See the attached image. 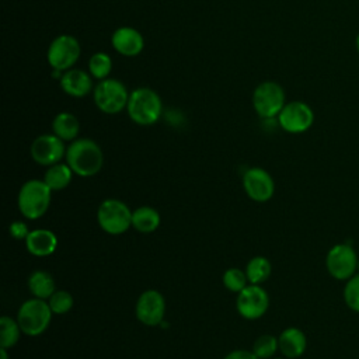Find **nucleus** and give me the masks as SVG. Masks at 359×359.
<instances>
[{
    "instance_id": "obj_10",
    "label": "nucleus",
    "mask_w": 359,
    "mask_h": 359,
    "mask_svg": "<svg viewBox=\"0 0 359 359\" xmlns=\"http://www.w3.org/2000/svg\"><path fill=\"white\" fill-rule=\"evenodd\" d=\"M269 307V296L259 285L248 283L240 293H237L236 309L245 320H257L262 317Z\"/></svg>"
},
{
    "instance_id": "obj_31",
    "label": "nucleus",
    "mask_w": 359,
    "mask_h": 359,
    "mask_svg": "<svg viewBox=\"0 0 359 359\" xmlns=\"http://www.w3.org/2000/svg\"><path fill=\"white\" fill-rule=\"evenodd\" d=\"M224 359H259L252 351H247V349H236L229 352Z\"/></svg>"
},
{
    "instance_id": "obj_1",
    "label": "nucleus",
    "mask_w": 359,
    "mask_h": 359,
    "mask_svg": "<svg viewBox=\"0 0 359 359\" xmlns=\"http://www.w3.org/2000/svg\"><path fill=\"white\" fill-rule=\"evenodd\" d=\"M66 163L79 177H93L104 164L101 147L91 139H76L66 150Z\"/></svg>"
},
{
    "instance_id": "obj_19",
    "label": "nucleus",
    "mask_w": 359,
    "mask_h": 359,
    "mask_svg": "<svg viewBox=\"0 0 359 359\" xmlns=\"http://www.w3.org/2000/svg\"><path fill=\"white\" fill-rule=\"evenodd\" d=\"M161 222L160 213L151 206H139L132 212V227L139 233H153Z\"/></svg>"
},
{
    "instance_id": "obj_22",
    "label": "nucleus",
    "mask_w": 359,
    "mask_h": 359,
    "mask_svg": "<svg viewBox=\"0 0 359 359\" xmlns=\"http://www.w3.org/2000/svg\"><path fill=\"white\" fill-rule=\"evenodd\" d=\"M73 174L74 172L67 163H56L48 167L43 175V181L52 191H62L66 187H69Z\"/></svg>"
},
{
    "instance_id": "obj_18",
    "label": "nucleus",
    "mask_w": 359,
    "mask_h": 359,
    "mask_svg": "<svg viewBox=\"0 0 359 359\" xmlns=\"http://www.w3.org/2000/svg\"><path fill=\"white\" fill-rule=\"evenodd\" d=\"M62 90L72 97H84L91 91L93 83L90 76L80 69H69L60 77Z\"/></svg>"
},
{
    "instance_id": "obj_33",
    "label": "nucleus",
    "mask_w": 359,
    "mask_h": 359,
    "mask_svg": "<svg viewBox=\"0 0 359 359\" xmlns=\"http://www.w3.org/2000/svg\"><path fill=\"white\" fill-rule=\"evenodd\" d=\"M356 49H358V53H359V34L356 36Z\"/></svg>"
},
{
    "instance_id": "obj_20",
    "label": "nucleus",
    "mask_w": 359,
    "mask_h": 359,
    "mask_svg": "<svg viewBox=\"0 0 359 359\" xmlns=\"http://www.w3.org/2000/svg\"><path fill=\"white\" fill-rule=\"evenodd\" d=\"M52 130L62 140L73 142L79 135L80 122L76 115L70 112H60L52 121Z\"/></svg>"
},
{
    "instance_id": "obj_5",
    "label": "nucleus",
    "mask_w": 359,
    "mask_h": 359,
    "mask_svg": "<svg viewBox=\"0 0 359 359\" xmlns=\"http://www.w3.org/2000/svg\"><path fill=\"white\" fill-rule=\"evenodd\" d=\"M132 212L129 206L119 199H105L97 209L98 226L111 236H119L132 227Z\"/></svg>"
},
{
    "instance_id": "obj_35",
    "label": "nucleus",
    "mask_w": 359,
    "mask_h": 359,
    "mask_svg": "<svg viewBox=\"0 0 359 359\" xmlns=\"http://www.w3.org/2000/svg\"><path fill=\"white\" fill-rule=\"evenodd\" d=\"M358 268H359V265H358Z\"/></svg>"
},
{
    "instance_id": "obj_34",
    "label": "nucleus",
    "mask_w": 359,
    "mask_h": 359,
    "mask_svg": "<svg viewBox=\"0 0 359 359\" xmlns=\"http://www.w3.org/2000/svg\"><path fill=\"white\" fill-rule=\"evenodd\" d=\"M276 359H282V358H276Z\"/></svg>"
},
{
    "instance_id": "obj_12",
    "label": "nucleus",
    "mask_w": 359,
    "mask_h": 359,
    "mask_svg": "<svg viewBox=\"0 0 359 359\" xmlns=\"http://www.w3.org/2000/svg\"><path fill=\"white\" fill-rule=\"evenodd\" d=\"M135 314H136V318L147 327L160 325L164 321V316H165L164 296L154 289L144 290L137 297V302L135 306Z\"/></svg>"
},
{
    "instance_id": "obj_4",
    "label": "nucleus",
    "mask_w": 359,
    "mask_h": 359,
    "mask_svg": "<svg viewBox=\"0 0 359 359\" xmlns=\"http://www.w3.org/2000/svg\"><path fill=\"white\" fill-rule=\"evenodd\" d=\"M52 310L48 300L32 297L25 300L17 313V321L22 334L28 337H38L43 334L52 320Z\"/></svg>"
},
{
    "instance_id": "obj_15",
    "label": "nucleus",
    "mask_w": 359,
    "mask_h": 359,
    "mask_svg": "<svg viewBox=\"0 0 359 359\" xmlns=\"http://www.w3.org/2000/svg\"><path fill=\"white\" fill-rule=\"evenodd\" d=\"M114 49L123 56H136L142 52L144 41L142 34L130 27H121L112 34Z\"/></svg>"
},
{
    "instance_id": "obj_11",
    "label": "nucleus",
    "mask_w": 359,
    "mask_h": 359,
    "mask_svg": "<svg viewBox=\"0 0 359 359\" xmlns=\"http://www.w3.org/2000/svg\"><path fill=\"white\" fill-rule=\"evenodd\" d=\"M314 122L313 109L303 101H292L285 104L278 115L279 126L289 133H303Z\"/></svg>"
},
{
    "instance_id": "obj_13",
    "label": "nucleus",
    "mask_w": 359,
    "mask_h": 359,
    "mask_svg": "<svg viewBox=\"0 0 359 359\" xmlns=\"http://www.w3.org/2000/svg\"><path fill=\"white\" fill-rule=\"evenodd\" d=\"M65 140L57 137L55 133L41 135L31 144V157L39 165H53L66 157Z\"/></svg>"
},
{
    "instance_id": "obj_26",
    "label": "nucleus",
    "mask_w": 359,
    "mask_h": 359,
    "mask_svg": "<svg viewBox=\"0 0 359 359\" xmlns=\"http://www.w3.org/2000/svg\"><path fill=\"white\" fill-rule=\"evenodd\" d=\"M279 351V342L278 337L264 334L258 337L252 345V352L259 358V359H268L272 358L276 352Z\"/></svg>"
},
{
    "instance_id": "obj_30",
    "label": "nucleus",
    "mask_w": 359,
    "mask_h": 359,
    "mask_svg": "<svg viewBox=\"0 0 359 359\" xmlns=\"http://www.w3.org/2000/svg\"><path fill=\"white\" fill-rule=\"evenodd\" d=\"M8 231H10V236L15 240H25L29 234V230H28V226L27 223L21 222V220H17V222H13L8 227Z\"/></svg>"
},
{
    "instance_id": "obj_27",
    "label": "nucleus",
    "mask_w": 359,
    "mask_h": 359,
    "mask_svg": "<svg viewBox=\"0 0 359 359\" xmlns=\"http://www.w3.org/2000/svg\"><path fill=\"white\" fill-rule=\"evenodd\" d=\"M222 280L224 287L233 293H240L248 285L245 271H241L238 268H229L227 271H224Z\"/></svg>"
},
{
    "instance_id": "obj_9",
    "label": "nucleus",
    "mask_w": 359,
    "mask_h": 359,
    "mask_svg": "<svg viewBox=\"0 0 359 359\" xmlns=\"http://www.w3.org/2000/svg\"><path fill=\"white\" fill-rule=\"evenodd\" d=\"M80 56L79 41L67 34L56 36L48 48V63L52 69L66 72L74 66Z\"/></svg>"
},
{
    "instance_id": "obj_23",
    "label": "nucleus",
    "mask_w": 359,
    "mask_h": 359,
    "mask_svg": "<svg viewBox=\"0 0 359 359\" xmlns=\"http://www.w3.org/2000/svg\"><path fill=\"white\" fill-rule=\"evenodd\" d=\"M271 272H272L271 261L261 255L251 258L245 266V275H247L248 283H252V285H261L262 282H265L271 276Z\"/></svg>"
},
{
    "instance_id": "obj_25",
    "label": "nucleus",
    "mask_w": 359,
    "mask_h": 359,
    "mask_svg": "<svg viewBox=\"0 0 359 359\" xmlns=\"http://www.w3.org/2000/svg\"><path fill=\"white\" fill-rule=\"evenodd\" d=\"M112 69V59L105 52L94 53L88 60V70L94 79L104 80L108 77Z\"/></svg>"
},
{
    "instance_id": "obj_21",
    "label": "nucleus",
    "mask_w": 359,
    "mask_h": 359,
    "mask_svg": "<svg viewBox=\"0 0 359 359\" xmlns=\"http://www.w3.org/2000/svg\"><path fill=\"white\" fill-rule=\"evenodd\" d=\"M28 289L34 297L48 300L56 292V283L46 271H35L28 278Z\"/></svg>"
},
{
    "instance_id": "obj_32",
    "label": "nucleus",
    "mask_w": 359,
    "mask_h": 359,
    "mask_svg": "<svg viewBox=\"0 0 359 359\" xmlns=\"http://www.w3.org/2000/svg\"><path fill=\"white\" fill-rule=\"evenodd\" d=\"M0 359H8V352L6 348H0Z\"/></svg>"
},
{
    "instance_id": "obj_14",
    "label": "nucleus",
    "mask_w": 359,
    "mask_h": 359,
    "mask_svg": "<svg viewBox=\"0 0 359 359\" xmlns=\"http://www.w3.org/2000/svg\"><path fill=\"white\" fill-rule=\"evenodd\" d=\"M243 188L250 199L255 202H266L273 196L275 182L266 170L252 167L243 175Z\"/></svg>"
},
{
    "instance_id": "obj_7",
    "label": "nucleus",
    "mask_w": 359,
    "mask_h": 359,
    "mask_svg": "<svg viewBox=\"0 0 359 359\" xmlns=\"http://www.w3.org/2000/svg\"><path fill=\"white\" fill-rule=\"evenodd\" d=\"M129 94L123 83L116 79L101 80L94 90V102L105 114H118L126 108Z\"/></svg>"
},
{
    "instance_id": "obj_2",
    "label": "nucleus",
    "mask_w": 359,
    "mask_h": 359,
    "mask_svg": "<svg viewBox=\"0 0 359 359\" xmlns=\"http://www.w3.org/2000/svg\"><path fill=\"white\" fill-rule=\"evenodd\" d=\"M52 192L53 191L43 180H29L24 182L17 196L20 213L29 220L42 217L50 205Z\"/></svg>"
},
{
    "instance_id": "obj_8",
    "label": "nucleus",
    "mask_w": 359,
    "mask_h": 359,
    "mask_svg": "<svg viewBox=\"0 0 359 359\" xmlns=\"http://www.w3.org/2000/svg\"><path fill=\"white\" fill-rule=\"evenodd\" d=\"M358 265L359 258L349 244L334 245L325 257V266L328 273L338 280L351 279L355 275Z\"/></svg>"
},
{
    "instance_id": "obj_6",
    "label": "nucleus",
    "mask_w": 359,
    "mask_h": 359,
    "mask_svg": "<svg viewBox=\"0 0 359 359\" xmlns=\"http://www.w3.org/2000/svg\"><path fill=\"white\" fill-rule=\"evenodd\" d=\"M285 104V91L275 81H264L254 90L252 105L262 119L278 118Z\"/></svg>"
},
{
    "instance_id": "obj_3",
    "label": "nucleus",
    "mask_w": 359,
    "mask_h": 359,
    "mask_svg": "<svg viewBox=\"0 0 359 359\" xmlns=\"http://www.w3.org/2000/svg\"><path fill=\"white\" fill-rule=\"evenodd\" d=\"M126 109L135 123L147 126L158 121L163 112V104L156 91L147 87H140L129 94Z\"/></svg>"
},
{
    "instance_id": "obj_24",
    "label": "nucleus",
    "mask_w": 359,
    "mask_h": 359,
    "mask_svg": "<svg viewBox=\"0 0 359 359\" xmlns=\"http://www.w3.org/2000/svg\"><path fill=\"white\" fill-rule=\"evenodd\" d=\"M21 327L17 320L1 316L0 318V348L10 349L20 341L21 337Z\"/></svg>"
},
{
    "instance_id": "obj_29",
    "label": "nucleus",
    "mask_w": 359,
    "mask_h": 359,
    "mask_svg": "<svg viewBox=\"0 0 359 359\" xmlns=\"http://www.w3.org/2000/svg\"><path fill=\"white\" fill-rule=\"evenodd\" d=\"M344 299L351 310L359 313V275H353L348 279L344 287Z\"/></svg>"
},
{
    "instance_id": "obj_17",
    "label": "nucleus",
    "mask_w": 359,
    "mask_h": 359,
    "mask_svg": "<svg viewBox=\"0 0 359 359\" xmlns=\"http://www.w3.org/2000/svg\"><path fill=\"white\" fill-rule=\"evenodd\" d=\"M279 351L285 358L296 359L302 356L307 348V338L300 328L289 327L283 330L279 337Z\"/></svg>"
},
{
    "instance_id": "obj_28",
    "label": "nucleus",
    "mask_w": 359,
    "mask_h": 359,
    "mask_svg": "<svg viewBox=\"0 0 359 359\" xmlns=\"http://www.w3.org/2000/svg\"><path fill=\"white\" fill-rule=\"evenodd\" d=\"M49 307L53 314H66L73 309L74 300L73 296L66 290H56L49 299H48Z\"/></svg>"
},
{
    "instance_id": "obj_16",
    "label": "nucleus",
    "mask_w": 359,
    "mask_h": 359,
    "mask_svg": "<svg viewBox=\"0 0 359 359\" xmlns=\"http://www.w3.org/2000/svg\"><path fill=\"white\" fill-rule=\"evenodd\" d=\"M25 247L34 257H49L57 248V237L52 230L36 229L29 231L25 238Z\"/></svg>"
}]
</instances>
